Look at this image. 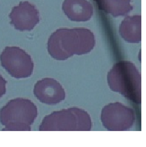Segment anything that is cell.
<instances>
[{
    "label": "cell",
    "mask_w": 146,
    "mask_h": 147,
    "mask_svg": "<svg viewBox=\"0 0 146 147\" xmlns=\"http://www.w3.org/2000/svg\"><path fill=\"white\" fill-rule=\"evenodd\" d=\"M96 45L94 34L86 28H60L51 35L48 51L51 57L64 61L74 55L87 54Z\"/></svg>",
    "instance_id": "6da1fadb"
},
{
    "label": "cell",
    "mask_w": 146,
    "mask_h": 147,
    "mask_svg": "<svg viewBox=\"0 0 146 147\" xmlns=\"http://www.w3.org/2000/svg\"><path fill=\"white\" fill-rule=\"evenodd\" d=\"M107 83L111 91L135 104L141 103V75L132 62L122 61L114 65L107 74Z\"/></svg>",
    "instance_id": "7a4b0ae2"
},
{
    "label": "cell",
    "mask_w": 146,
    "mask_h": 147,
    "mask_svg": "<svg viewBox=\"0 0 146 147\" xmlns=\"http://www.w3.org/2000/svg\"><path fill=\"white\" fill-rule=\"evenodd\" d=\"M37 117V109L31 100L16 98L0 110V123L5 131H29Z\"/></svg>",
    "instance_id": "3957f363"
},
{
    "label": "cell",
    "mask_w": 146,
    "mask_h": 147,
    "mask_svg": "<svg viewBox=\"0 0 146 147\" xmlns=\"http://www.w3.org/2000/svg\"><path fill=\"white\" fill-rule=\"evenodd\" d=\"M92 123L90 116L83 109L73 107L55 111L44 117L40 131H89Z\"/></svg>",
    "instance_id": "277c9868"
},
{
    "label": "cell",
    "mask_w": 146,
    "mask_h": 147,
    "mask_svg": "<svg viewBox=\"0 0 146 147\" xmlns=\"http://www.w3.org/2000/svg\"><path fill=\"white\" fill-rule=\"evenodd\" d=\"M2 67L16 79H24L32 75L34 64L31 56L18 47H6L0 55Z\"/></svg>",
    "instance_id": "5b68a950"
},
{
    "label": "cell",
    "mask_w": 146,
    "mask_h": 147,
    "mask_svg": "<svg viewBox=\"0 0 146 147\" xmlns=\"http://www.w3.org/2000/svg\"><path fill=\"white\" fill-rule=\"evenodd\" d=\"M101 121L108 131H128L134 125L135 113L132 109L120 102H112L103 108Z\"/></svg>",
    "instance_id": "8992f818"
},
{
    "label": "cell",
    "mask_w": 146,
    "mask_h": 147,
    "mask_svg": "<svg viewBox=\"0 0 146 147\" xmlns=\"http://www.w3.org/2000/svg\"><path fill=\"white\" fill-rule=\"evenodd\" d=\"M10 24L17 30L31 31L39 22V13L37 8L29 1H21L12 8L10 13Z\"/></svg>",
    "instance_id": "52a82bcc"
},
{
    "label": "cell",
    "mask_w": 146,
    "mask_h": 147,
    "mask_svg": "<svg viewBox=\"0 0 146 147\" xmlns=\"http://www.w3.org/2000/svg\"><path fill=\"white\" fill-rule=\"evenodd\" d=\"M33 93L38 100L46 105H56L65 99V93L58 81L52 78L38 81L34 86Z\"/></svg>",
    "instance_id": "ba28073f"
},
{
    "label": "cell",
    "mask_w": 146,
    "mask_h": 147,
    "mask_svg": "<svg viewBox=\"0 0 146 147\" xmlns=\"http://www.w3.org/2000/svg\"><path fill=\"white\" fill-rule=\"evenodd\" d=\"M62 9L69 20L77 22L89 21L94 13L93 6L88 0H64Z\"/></svg>",
    "instance_id": "9c48e42d"
},
{
    "label": "cell",
    "mask_w": 146,
    "mask_h": 147,
    "mask_svg": "<svg viewBox=\"0 0 146 147\" xmlns=\"http://www.w3.org/2000/svg\"><path fill=\"white\" fill-rule=\"evenodd\" d=\"M120 34L128 43H138L141 39V17H126L120 26Z\"/></svg>",
    "instance_id": "30bf717a"
},
{
    "label": "cell",
    "mask_w": 146,
    "mask_h": 147,
    "mask_svg": "<svg viewBox=\"0 0 146 147\" xmlns=\"http://www.w3.org/2000/svg\"><path fill=\"white\" fill-rule=\"evenodd\" d=\"M98 8L113 17L124 16L133 9L132 0H95Z\"/></svg>",
    "instance_id": "8fae6325"
},
{
    "label": "cell",
    "mask_w": 146,
    "mask_h": 147,
    "mask_svg": "<svg viewBox=\"0 0 146 147\" xmlns=\"http://www.w3.org/2000/svg\"><path fill=\"white\" fill-rule=\"evenodd\" d=\"M6 84L7 81L0 74V98L6 93Z\"/></svg>",
    "instance_id": "7c38bea8"
}]
</instances>
